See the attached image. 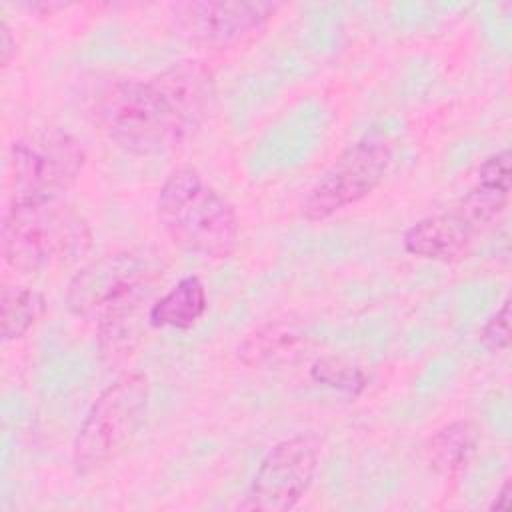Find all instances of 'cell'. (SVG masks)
Listing matches in <instances>:
<instances>
[{
	"mask_svg": "<svg viewBox=\"0 0 512 512\" xmlns=\"http://www.w3.org/2000/svg\"><path fill=\"white\" fill-rule=\"evenodd\" d=\"M216 76L194 58L178 60L148 78L106 76L86 94V114L120 150L156 156L180 148L210 118Z\"/></svg>",
	"mask_w": 512,
	"mask_h": 512,
	"instance_id": "obj_1",
	"label": "cell"
},
{
	"mask_svg": "<svg viewBox=\"0 0 512 512\" xmlns=\"http://www.w3.org/2000/svg\"><path fill=\"white\" fill-rule=\"evenodd\" d=\"M156 218L174 246L206 260L230 258L240 240V220L228 198L190 164L164 178Z\"/></svg>",
	"mask_w": 512,
	"mask_h": 512,
	"instance_id": "obj_2",
	"label": "cell"
},
{
	"mask_svg": "<svg viewBox=\"0 0 512 512\" xmlns=\"http://www.w3.org/2000/svg\"><path fill=\"white\" fill-rule=\"evenodd\" d=\"M92 240L84 214L60 196L12 200L2 216V258L22 274L74 264L92 250Z\"/></svg>",
	"mask_w": 512,
	"mask_h": 512,
	"instance_id": "obj_3",
	"label": "cell"
},
{
	"mask_svg": "<svg viewBox=\"0 0 512 512\" xmlns=\"http://www.w3.org/2000/svg\"><path fill=\"white\" fill-rule=\"evenodd\" d=\"M162 266L148 250H116L82 266L66 288V308L86 320L140 310L150 300Z\"/></svg>",
	"mask_w": 512,
	"mask_h": 512,
	"instance_id": "obj_4",
	"label": "cell"
},
{
	"mask_svg": "<svg viewBox=\"0 0 512 512\" xmlns=\"http://www.w3.org/2000/svg\"><path fill=\"white\" fill-rule=\"evenodd\" d=\"M150 398L142 372H128L108 384L90 404L72 444V466L92 474L114 462L140 428Z\"/></svg>",
	"mask_w": 512,
	"mask_h": 512,
	"instance_id": "obj_5",
	"label": "cell"
},
{
	"mask_svg": "<svg viewBox=\"0 0 512 512\" xmlns=\"http://www.w3.org/2000/svg\"><path fill=\"white\" fill-rule=\"evenodd\" d=\"M394 158L392 140L370 132L348 144L308 190L300 212L320 222L370 196L386 178Z\"/></svg>",
	"mask_w": 512,
	"mask_h": 512,
	"instance_id": "obj_6",
	"label": "cell"
},
{
	"mask_svg": "<svg viewBox=\"0 0 512 512\" xmlns=\"http://www.w3.org/2000/svg\"><path fill=\"white\" fill-rule=\"evenodd\" d=\"M86 166L82 142L62 128H36L10 146L8 178L12 200L56 198L66 192Z\"/></svg>",
	"mask_w": 512,
	"mask_h": 512,
	"instance_id": "obj_7",
	"label": "cell"
},
{
	"mask_svg": "<svg viewBox=\"0 0 512 512\" xmlns=\"http://www.w3.org/2000/svg\"><path fill=\"white\" fill-rule=\"evenodd\" d=\"M320 454L322 438L314 432H300L276 442L260 460L238 508L292 510L308 494L320 466Z\"/></svg>",
	"mask_w": 512,
	"mask_h": 512,
	"instance_id": "obj_8",
	"label": "cell"
},
{
	"mask_svg": "<svg viewBox=\"0 0 512 512\" xmlns=\"http://www.w3.org/2000/svg\"><path fill=\"white\" fill-rule=\"evenodd\" d=\"M278 10V2L186 0L168 6V20L172 30L188 42L226 48L262 30Z\"/></svg>",
	"mask_w": 512,
	"mask_h": 512,
	"instance_id": "obj_9",
	"label": "cell"
},
{
	"mask_svg": "<svg viewBox=\"0 0 512 512\" xmlns=\"http://www.w3.org/2000/svg\"><path fill=\"white\" fill-rule=\"evenodd\" d=\"M490 224L464 200L458 198L450 208L420 218L402 236L408 254L440 264H454L466 258Z\"/></svg>",
	"mask_w": 512,
	"mask_h": 512,
	"instance_id": "obj_10",
	"label": "cell"
},
{
	"mask_svg": "<svg viewBox=\"0 0 512 512\" xmlns=\"http://www.w3.org/2000/svg\"><path fill=\"white\" fill-rule=\"evenodd\" d=\"M310 348V336L288 320H270L242 338L236 358L248 368H278L302 358Z\"/></svg>",
	"mask_w": 512,
	"mask_h": 512,
	"instance_id": "obj_11",
	"label": "cell"
},
{
	"mask_svg": "<svg viewBox=\"0 0 512 512\" xmlns=\"http://www.w3.org/2000/svg\"><path fill=\"white\" fill-rule=\"evenodd\" d=\"M480 446V430L468 418H458L436 428L424 442L428 468L446 480L466 472Z\"/></svg>",
	"mask_w": 512,
	"mask_h": 512,
	"instance_id": "obj_12",
	"label": "cell"
},
{
	"mask_svg": "<svg viewBox=\"0 0 512 512\" xmlns=\"http://www.w3.org/2000/svg\"><path fill=\"white\" fill-rule=\"evenodd\" d=\"M208 310L206 286L198 276L180 278L166 294L148 306V326L188 330Z\"/></svg>",
	"mask_w": 512,
	"mask_h": 512,
	"instance_id": "obj_13",
	"label": "cell"
},
{
	"mask_svg": "<svg viewBox=\"0 0 512 512\" xmlns=\"http://www.w3.org/2000/svg\"><path fill=\"white\" fill-rule=\"evenodd\" d=\"M46 296L30 286H4L0 296L2 340L16 342L24 338L46 314Z\"/></svg>",
	"mask_w": 512,
	"mask_h": 512,
	"instance_id": "obj_14",
	"label": "cell"
},
{
	"mask_svg": "<svg viewBox=\"0 0 512 512\" xmlns=\"http://www.w3.org/2000/svg\"><path fill=\"white\" fill-rule=\"evenodd\" d=\"M310 378L320 386L348 396H360L370 382L368 374L360 364L334 354L318 356L310 366Z\"/></svg>",
	"mask_w": 512,
	"mask_h": 512,
	"instance_id": "obj_15",
	"label": "cell"
},
{
	"mask_svg": "<svg viewBox=\"0 0 512 512\" xmlns=\"http://www.w3.org/2000/svg\"><path fill=\"white\" fill-rule=\"evenodd\" d=\"M480 342L490 352L506 350L510 344V300H504L502 306L482 324Z\"/></svg>",
	"mask_w": 512,
	"mask_h": 512,
	"instance_id": "obj_16",
	"label": "cell"
},
{
	"mask_svg": "<svg viewBox=\"0 0 512 512\" xmlns=\"http://www.w3.org/2000/svg\"><path fill=\"white\" fill-rule=\"evenodd\" d=\"M16 56V36L8 24L6 18H2V26H0V62L6 68L10 64V60Z\"/></svg>",
	"mask_w": 512,
	"mask_h": 512,
	"instance_id": "obj_17",
	"label": "cell"
},
{
	"mask_svg": "<svg viewBox=\"0 0 512 512\" xmlns=\"http://www.w3.org/2000/svg\"><path fill=\"white\" fill-rule=\"evenodd\" d=\"M510 492H512L510 478H504L502 486L496 490V496L488 504V510H508L510 508Z\"/></svg>",
	"mask_w": 512,
	"mask_h": 512,
	"instance_id": "obj_18",
	"label": "cell"
}]
</instances>
